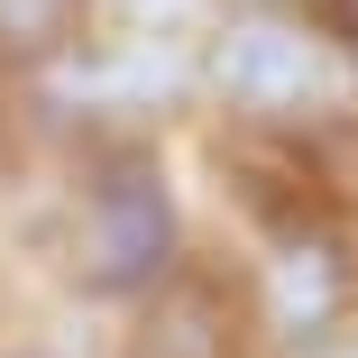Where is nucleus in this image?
Wrapping results in <instances>:
<instances>
[{
    "label": "nucleus",
    "instance_id": "1",
    "mask_svg": "<svg viewBox=\"0 0 358 358\" xmlns=\"http://www.w3.org/2000/svg\"><path fill=\"white\" fill-rule=\"evenodd\" d=\"M202 74H211V92H221L230 110H248V120H331V110L349 101L340 46L313 37L303 19H285V10L230 19L221 37H211Z\"/></svg>",
    "mask_w": 358,
    "mask_h": 358
},
{
    "label": "nucleus",
    "instance_id": "2",
    "mask_svg": "<svg viewBox=\"0 0 358 358\" xmlns=\"http://www.w3.org/2000/svg\"><path fill=\"white\" fill-rule=\"evenodd\" d=\"M175 266V193L157 157H101L74 202V275L92 294H148Z\"/></svg>",
    "mask_w": 358,
    "mask_h": 358
},
{
    "label": "nucleus",
    "instance_id": "3",
    "mask_svg": "<svg viewBox=\"0 0 358 358\" xmlns=\"http://www.w3.org/2000/svg\"><path fill=\"white\" fill-rule=\"evenodd\" d=\"M340 303H349V275L331 266L322 239L275 248V266H266V322H275L285 340H322V331L340 322Z\"/></svg>",
    "mask_w": 358,
    "mask_h": 358
},
{
    "label": "nucleus",
    "instance_id": "4",
    "mask_svg": "<svg viewBox=\"0 0 358 358\" xmlns=\"http://www.w3.org/2000/svg\"><path fill=\"white\" fill-rule=\"evenodd\" d=\"M74 10L83 0H0V55H19V64H46L74 46Z\"/></svg>",
    "mask_w": 358,
    "mask_h": 358
},
{
    "label": "nucleus",
    "instance_id": "5",
    "mask_svg": "<svg viewBox=\"0 0 358 358\" xmlns=\"http://www.w3.org/2000/svg\"><path fill=\"white\" fill-rule=\"evenodd\" d=\"M349 28H358V0H349Z\"/></svg>",
    "mask_w": 358,
    "mask_h": 358
},
{
    "label": "nucleus",
    "instance_id": "6",
    "mask_svg": "<svg viewBox=\"0 0 358 358\" xmlns=\"http://www.w3.org/2000/svg\"><path fill=\"white\" fill-rule=\"evenodd\" d=\"M340 358H358V340H349V349H340Z\"/></svg>",
    "mask_w": 358,
    "mask_h": 358
}]
</instances>
